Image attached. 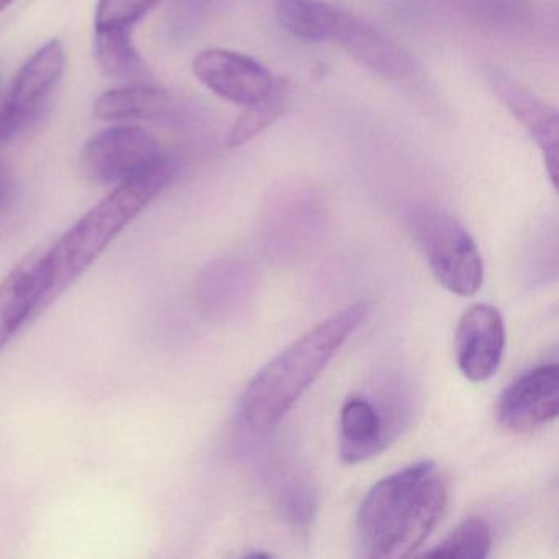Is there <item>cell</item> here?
I'll return each mask as SVG.
<instances>
[{
    "mask_svg": "<svg viewBox=\"0 0 559 559\" xmlns=\"http://www.w3.org/2000/svg\"><path fill=\"white\" fill-rule=\"evenodd\" d=\"M448 480L433 461L411 464L376 483L358 510L359 538L372 558H408L440 522Z\"/></svg>",
    "mask_w": 559,
    "mask_h": 559,
    "instance_id": "obj_1",
    "label": "cell"
},
{
    "mask_svg": "<svg viewBox=\"0 0 559 559\" xmlns=\"http://www.w3.org/2000/svg\"><path fill=\"white\" fill-rule=\"evenodd\" d=\"M368 312L366 302L345 307L271 359L241 394L238 404L241 424L257 435L274 430L343 343L361 326Z\"/></svg>",
    "mask_w": 559,
    "mask_h": 559,
    "instance_id": "obj_2",
    "label": "cell"
},
{
    "mask_svg": "<svg viewBox=\"0 0 559 559\" xmlns=\"http://www.w3.org/2000/svg\"><path fill=\"white\" fill-rule=\"evenodd\" d=\"M176 176L175 163L159 159L152 168L117 185L109 195L94 205L45 254L48 290L41 310L57 300L110 243L135 221Z\"/></svg>",
    "mask_w": 559,
    "mask_h": 559,
    "instance_id": "obj_3",
    "label": "cell"
},
{
    "mask_svg": "<svg viewBox=\"0 0 559 559\" xmlns=\"http://www.w3.org/2000/svg\"><path fill=\"white\" fill-rule=\"evenodd\" d=\"M407 227L438 283L461 297L483 287L484 261L469 231L440 209H412Z\"/></svg>",
    "mask_w": 559,
    "mask_h": 559,
    "instance_id": "obj_4",
    "label": "cell"
},
{
    "mask_svg": "<svg viewBox=\"0 0 559 559\" xmlns=\"http://www.w3.org/2000/svg\"><path fill=\"white\" fill-rule=\"evenodd\" d=\"M405 389H391L379 397L352 395L340 412V457L359 464L378 456L401 433L411 417Z\"/></svg>",
    "mask_w": 559,
    "mask_h": 559,
    "instance_id": "obj_5",
    "label": "cell"
},
{
    "mask_svg": "<svg viewBox=\"0 0 559 559\" xmlns=\"http://www.w3.org/2000/svg\"><path fill=\"white\" fill-rule=\"evenodd\" d=\"M165 158L158 140L142 127L104 130L84 146L81 162L86 176L100 185H120Z\"/></svg>",
    "mask_w": 559,
    "mask_h": 559,
    "instance_id": "obj_6",
    "label": "cell"
},
{
    "mask_svg": "<svg viewBox=\"0 0 559 559\" xmlns=\"http://www.w3.org/2000/svg\"><path fill=\"white\" fill-rule=\"evenodd\" d=\"M67 64L63 45L48 41L21 68L8 99L0 109V145L14 139L32 120L37 119Z\"/></svg>",
    "mask_w": 559,
    "mask_h": 559,
    "instance_id": "obj_7",
    "label": "cell"
},
{
    "mask_svg": "<svg viewBox=\"0 0 559 559\" xmlns=\"http://www.w3.org/2000/svg\"><path fill=\"white\" fill-rule=\"evenodd\" d=\"M559 366L543 365L515 379L500 395L497 418L516 433L538 430L558 417Z\"/></svg>",
    "mask_w": 559,
    "mask_h": 559,
    "instance_id": "obj_8",
    "label": "cell"
},
{
    "mask_svg": "<svg viewBox=\"0 0 559 559\" xmlns=\"http://www.w3.org/2000/svg\"><path fill=\"white\" fill-rule=\"evenodd\" d=\"M192 71L212 93L243 107L263 97L274 83L273 74L260 61L224 48L201 51L192 61Z\"/></svg>",
    "mask_w": 559,
    "mask_h": 559,
    "instance_id": "obj_9",
    "label": "cell"
},
{
    "mask_svg": "<svg viewBox=\"0 0 559 559\" xmlns=\"http://www.w3.org/2000/svg\"><path fill=\"white\" fill-rule=\"evenodd\" d=\"M456 362L467 381L484 382L492 378L506 349L502 316L489 304L469 307L457 323Z\"/></svg>",
    "mask_w": 559,
    "mask_h": 559,
    "instance_id": "obj_10",
    "label": "cell"
},
{
    "mask_svg": "<svg viewBox=\"0 0 559 559\" xmlns=\"http://www.w3.org/2000/svg\"><path fill=\"white\" fill-rule=\"evenodd\" d=\"M326 41H335L359 63L385 80L402 81L414 76V58L404 48L343 9L336 8Z\"/></svg>",
    "mask_w": 559,
    "mask_h": 559,
    "instance_id": "obj_11",
    "label": "cell"
},
{
    "mask_svg": "<svg viewBox=\"0 0 559 559\" xmlns=\"http://www.w3.org/2000/svg\"><path fill=\"white\" fill-rule=\"evenodd\" d=\"M487 81L496 91L497 97L506 104L507 109L535 140L536 145L542 150L552 186L558 185V112L502 71L492 68L487 73Z\"/></svg>",
    "mask_w": 559,
    "mask_h": 559,
    "instance_id": "obj_12",
    "label": "cell"
},
{
    "mask_svg": "<svg viewBox=\"0 0 559 559\" xmlns=\"http://www.w3.org/2000/svg\"><path fill=\"white\" fill-rule=\"evenodd\" d=\"M45 254H28L0 283V352L32 316L41 312L48 290Z\"/></svg>",
    "mask_w": 559,
    "mask_h": 559,
    "instance_id": "obj_13",
    "label": "cell"
},
{
    "mask_svg": "<svg viewBox=\"0 0 559 559\" xmlns=\"http://www.w3.org/2000/svg\"><path fill=\"white\" fill-rule=\"evenodd\" d=\"M94 51L106 76L130 84H150L148 68L133 44L132 31H96Z\"/></svg>",
    "mask_w": 559,
    "mask_h": 559,
    "instance_id": "obj_14",
    "label": "cell"
},
{
    "mask_svg": "<svg viewBox=\"0 0 559 559\" xmlns=\"http://www.w3.org/2000/svg\"><path fill=\"white\" fill-rule=\"evenodd\" d=\"M169 97L152 84H129L107 91L94 103V116L100 120H129L158 116L168 109Z\"/></svg>",
    "mask_w": 559,
    "mask_h": 559,
    "instance_id": "obj_15",
    "label": "cell"
},
{
    "mask_svg": "<svg viewBox=\"0 0 559 559\" xmlns=\"http://www.w3.org/2000/svg\"><path fill=\"white\" fill-rule=\"evenodd\" d=\"M274 12L281 27L294 37L323 41L329 37L336 8L320 0H277Z\"/></svg>",
    "mask_w": 559,
    "mask_h": 559,
    "instance_id": "obj_16",
    "label": "cell"
},
{
    "mask_svg": "<svg viewBox=\"0 0 559 559\" xmlns=\"http://www.w3.org/2000/svg\"><path fill=\"white\" fill-rule=\"evenodd\" d=\"M289 97V81L283 80V78L274 80L270 91L263 97L247 106L245 112L238 117L237 123H235L234 130L228 136V146L237 148V146L245 145V143L251 142L254 136L264 132L267 127L273 126L286 109Z\"/></svg>",
    "mask_w": 559,
    "mask_h": 559,
    "instance_id": "obj_17",
    "label": "cell"
},
{
    "mask_svg": "<svg viewBox=\"0 0 559 559\" xmlns=\"http://www.w3.org/2000/svg\"><path fill=\"white\" fill-rule=\"evenodd\" d=\"M492 546V533L486 520L469 516L463 520L447 538L441 539L433 549L425 552L431 558L484 559L489 556Z\"/></svg>",
    "mask_w": 559,
    "mask_h": 559,
    "instance_id": "obj_18",
    "label": "cell"
},
{
    "mask_svg": "<svg viewBox=\"0 0 559 559\" xmlns=\"http://www.w3.org/2000/svg\"><path fill=\"white\" fill-rule=\"evenodd\" d=\"M280 506L290 525L296 526L297 530H304V532L309 530L316 520L317 509H319L317 490L309 477L300 476V474L286 477L280 490Z\"/></svg>",
    "mask_w": 559,
    "mask_h": 559,
    "instance_id": "obj_19",
    "label": "cell"
},
{
    "mask_svg": "<svg viewBox=\"0 0 559 559\" xmlns=\"http://www.w3.org/2000/svg\"><path fill=\"white\" fill-rule=\"evenodd\" d=\"M156 4L158 0H99L94 27L96 31H132Z\"/></svg>",
    "mask_w": 559,
    "mask_h": 559,
    "instance_id": "obj_20",
    "label": "cell"
},
{
    "mask_svg": "<svg viewBox=\"0 0 559 559\" xmlns=\"http://www.w3.org/2000/svg\"><path fill=\"white\" fill-rule=\"evenodd\" d=\"M14 199V179L4 165H0V214L11 205Z\"/></svg>",
    "mask_w": 559,
    "mask_h": 559,
    "instance_id": "obj_21",
    "label": "cell"
},
{
    "mask_svg": "<svg viewBox=\"0 0 559 559\" xmlns=\"http://www.w3.org/2000/svg\"><path fill=\"white\" fill-rule=\"evenodd\" d=\"M15 0H0V12H4L9 5L14 4Z\"/></svg>",
    "mask_w": 559,
    "mask_h": 559,
    "instance_id": "obj_22",
    "label": "cell"
}]
</instances>
